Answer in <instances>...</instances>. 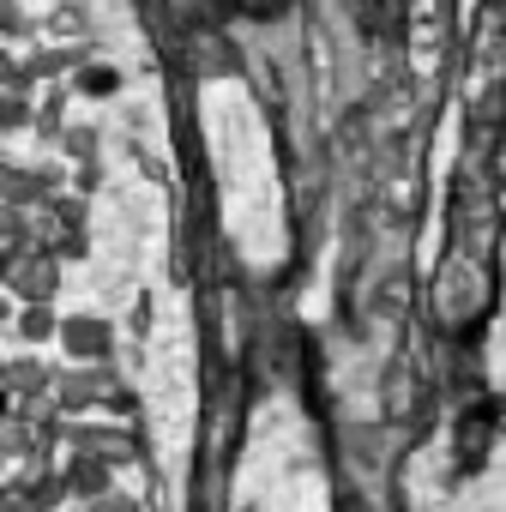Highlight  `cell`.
<instances>
[{"label":"cell","instance_id":"3","mask_svg":"<svg viewBox=\"0 0 506 512\" xmlns=\"http://www.w3.org/2000/svg\"><path fill=\"white\" fill-rule=\"evenodd\" d=\"M97 512H133V500H97Z\"/></svg>","mask_w":506,"mask_h":512},{"label":"cell","instance_id":"1","mask_svg":"<svg viewBox=\"0 0 506 512\" xmlns=\"http://www.w3.org/2000/svg\"><path fill=\"white\" fill-rule=\"evenodd\" d=\"M13 284H19V296L25 302H49L55 296V260H19V272H13Z\"/></svg>","mask_w":506,"mask_h":512},{"label":"cell","instance_id":"2","mask_svg":"<svg viewBox=\"0 0 506 512\" xmlns=\"http://www.w3.org/2000/svg\"><path fill=\"white\" fill-rule=\"evenodd\" d=\"M103 338H109V332H103L97 320H73V326H67V344H73L79 356H103Z\"/></svg>","mask_w":506,"mask_h":512},{"label":"cell","instance_id":"4","mask_svg":"<svg viewBox=\"0 0 506 512\" xmlns=\"http://www.w3.org/2000/svg\"><path fill=\"white\" fill-rule=\"evenodd\" d=\"M0 272H7V253H0Z\"/></svg>","mask_w":506,"mask_h":512}]
</instances>
